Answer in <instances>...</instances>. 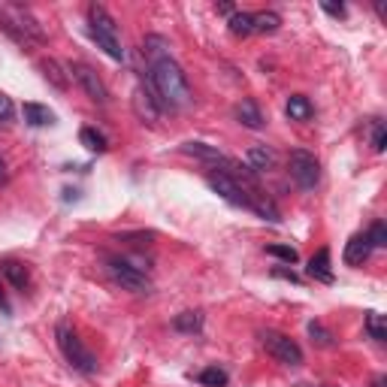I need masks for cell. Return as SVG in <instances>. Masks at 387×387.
Segmentation results:
<instances>
[{
  "instance_id": "7c38bea8",
  "label": "cell",
  "mask_w": 387,
  "mask_h": 387,
  "mask_svg": "<svg viewBox=\"0 0 387 387\" xmlns=\"http://www.w3.org/2000/svg\"><path fill=\"white\" fill-rule=\"evenodd\" d=\"M369 252H373L369 239L363 236V233H357V236H351L348 239V245H345V263L348 267H360V263L369 257Z\"/></svg>"
},
{
  "instance_id": "9a60e30c",
  "label": "cell",
  "mask_w": 387,
  "mask_h": 387,
  "mask_svg": "<svg viewBox=\"0 0 387 387\" xmlns=\"http://www.w3.org/2000/svg\"><path fill=\"white\" fill-rule=\"evenodd\" d=\"M21 115H25V121H27V124H34V127L55 124V112H52L49 106H43V103H25Z\"/></svg>"
},
{
  "instance_id": "d590c367",
  "label": "cell",
  "mask_w": 387,
  "mask_h": 387,
  "mask_svg": "<svg viewBox=\"0 0 387 387\" xmlns=\"http://www.w3.org/2000/svg\"><path fill=\"white\" fill-rule=\"evenodd\" d=\"M302 387H306V384H302Z\"/></svg>"
},
{
  "instance_id": "d6a6232c",
  "label": "cell",
  "mask_w": 387,
  "mask_h": 387,
  "mask_svg": "<svg viewBox=\"0 0 387 387\" xmlns=\"http://www.w3.org/2000/svg\"><path fill=\"white\" fill-rule=\"evenodd\" d=\"M0 312H3V315H10V312H12V309H10V300H6V294H3V291H0Z\"/></svg>"
},
{
  "instance_id": "ba28073f",
  "label": "cell",
  "mask_w": 387,
  "mask_h": 387,
  "mask_svg": "<svg viewBox=\"0 0 387 387\" xmlns=\"http://www.w3.org/2000/svg\"><path fill=\"white\" fill-rule=\"evenodd\" d=\"M67 70H70V76H73V79L79 82L82 88H85V94H88L94 103H109V88L103 85V79H100V76H97V70H94V67L82 64V60H73V64L67 67Z\"/></svg>"
},
{
  "instance_id": "836d02e7",
  "label": "cell",
  "mask_w": 387,
  "mask_h": 387,
  "mask_svg": "<svg viewBox=\"0 0 387 387\" xmlns=\"http://www.w3.org/2000/svg\"><path fill=\"white\" fill-rule=\"evenodd\" d=\"M218 12H224V15H233V6H230V3H218Z\"/></svg>"
},
{
  "instance_id": "1f68e13d",
  "label": "cell",
  "mask_w": 387,
  "mask_h": 387,
  "mask_svg": "<svg viewBox=\"0 0 387 387\" xmlns=\"http://www.w3.org/2000/svg\"><path fill=\"white\" fill-rule=\"evenodd\" d=\"M272 276H276V278H287V282H294V285L300 282V278H297V272H294V269H282V267H276V269H272Z\"/></svg>"
},
{
  "instance_id": "9c48e42d",
  "label": "cell",
  "mask_w": 387,
  "mask_h": 387,
  "mask_svg": "<svg viewBox=\"0 0 387 387\" xmlns=\"http://www.w3.org/2000/svg\"><path fill=\"white\" fill-rule=\"evenodd\" d=\"M206 185H209L218 197H224L227 203L248 209V194H245V188H242L233 176H227V173H221V170H212L209 176H206Z\"/></svg>"
},
{
  "instance_id": "5b68a950",
  "label": "cell",
  "mask_w": 387,
  "mask_h": 387,
  "mask_svg": "<svg viewBox=\"0 0 387 387\" xmlns=\"http://www.w3.org/2000/svg\"><path fill=\"white\" fill-rule=\"evenodd\" d=\"M261 345L267 348L269 357L278 360L282 366H300L302 363V348L294 342L291 336H285V333H276V330L261 333Z\"/></svg>"
},
{
  "instance_id": "4dcf8cb0",
  "label": "cell",
  "mask_w": 387,
  "mask_h": 387,
  "mask_svg": "<svg viewBox=\"0 0 387 387\" xmlns=\"http://www.w3.org/2000/svg\"><path fill=\"white\" fill-rule=\"evenodd\" d=\"M321 10L330 12V15H336V19H342V15H345V6H342V3H330V0H324Z\"/></svg>"
},
{
  "instance_id": "44dd1931",
  "label": "cell",
  "mask_w": 387,
  "mask_h": 387,
  "mask_svg": "<svg viewBox=\"0 0 387 387\" xmlns=\"http://www.w3.org/2000/svg\"><path fill=\"white\" fill-rule=\"evenodd\" d=\"M252 25H254V34H276L282 19L276 12H254L252 15Z\"/></svg>"
},
{
  "instance_id": "52a82bcc",
  "label": "cell",
  "mask_w": 387,
  "mask_h": 387,
  "mask_svg": "<svg viewBox=\"0 0 387 387\" xmlns=\"http://www.w3.org/2000/svg\"><path fill=\"white\" fill-rule=\"evenodd\" d=\"M106 272H109V276L115 278L121 287H127V291H133V294H148V291H151V282H148L146 269L133 267L131 261L109 257V261H106Z\"/></svg>"
},
{
  "instance_id": "277c9868",
  "label": "cell",
  "mask_w": 387,
  "mask_h": 387,
  "mask_svg": "<svg viewBox=\"0 0 387 387\" xmlns=\"http://www.w3.org/2000/svg\"><path fill=\"white\" fill-rule=\"evenodd\" d=\"M58 345H60V351H64V357H67V363H70L73 369H79L82 375L97 373V357L88 351L85 345H82V339L76 336L67 324H58Z\"/></svg>"
},
{
  "instance_id": "7a4b0ae2",
  "label": "cell",
  "mask_w": 387,
  "mask_h": 387,
  "mask_svg": "<svg viewBox=\"0 0 387 387\" xmlns=\"http://www.w3.org/2000/svg\"><path fill=\"white\" fill-rule=\"evenodd\" d=\"M0 27L12 36L15 43H45V30L43 25L34 19V12L25 10L19 3H0Z\"/></svg>"
},
{
  "instance_id": "d6986e66",
  "label": "cell",
  "mask_w": 387,
  "mask_h": 387,
  "mask_svg": "<svg viewBox=\"0 0 387 387\" xmlns=\"http://www.w3.org/2000/svg\"><path fill=\"white\" fill-rule=\"evenodd\" d=\"M173 327L179 333H200L203 330V315L200 312H181L173 318Z\"/></svg>"
},
{
  "instance_id": "5bb4252c",
  "label": "cell",
  "mask_w": 387,
  "mask_h": 387,
  "mask_svg": "<svg viewBox=\"0 0 387 387\" xmlns=\"http://www.w3.org/2000/svg\"><path fill=\"white\" fill-rule=\"evenodd\" d=\"M0 272L10 278L12 287H19V291H27L30 276H27V267H25L21 261H0Z\"/></svg>"
},
{
  "instance_id": "83f0119b",
  "label": "cell",
  "mask_w": 387,
  "mask_h": 387,
  "mask_svg": "<svg viewBox=\"0 0 387 387\" xmlns=\"http://www.w3.org/2000/svg\"><path fill=\"white\" fill-rule=\"evenodd\" d=\"M267 254L282 257L285 263H297V248H291V245H269V248H267Z\"/></svg>"
},
{
  "instance_id": "f1b7e54d",
  "label": "cell",
  "mask_w": 387,
  "mask_h": 387,
  "mask_svg": "<svg viewBox=\"0 0 387 387\" xmlns=\"http://www.w3.org/2000/svg\"><path fill=\"white\" fill-rule=\"evenodd\" d=\"M387 146V131H384V124L382 121H373V148L375 151H384Z\"/></svg>"
},
{
  "instance_id": "f546056e",
  "label": "cell",
  "mask_w": 387,
  "mask_h": 387,
  "mask_svg": "<svg viewBox=\"0 0 387 387\" xmlns=\"http://www.w3.org/2000/svg\"><path fill=\"white\" fill-rule=\"evenodd\" d=\"M12 115H15V106H12V100H10L6 94H0V124H10Z\"/></svg>"
},
{
  "instance_id": "ffe728a7",
  "label": "cell",
  "mask_w": 387,
  "mask_h": 387,
  "mask_svg": "<svg viewBox=\"0 0 387 387\" xmlns=\"http://www.w3.org/2000/svg\"><path fill=\"white\" fill-rule=\"evenodd\" d=\"M40 70H43V76H45V79H49L58 91H67V73H64V67H60L58 60H43Z\"/></svg>"
},
{
  "instance_id": "3957f363",
  "label": "cell",
  "mask_w": 387,
  "mask_h": 387,
  "mask_svg": "<svg viewBox=\"0 0 387 387\" xmlns=\"http://www.w3.org/2000/svg\"><path fill=\"white\" fill-rule=\"evenodd\" d=\"M88 30L94 36V43L109 55L112 60H124V49H121V36H118V25L100 3L88 6Z\"/></svg>"
},
{
  "instance_id": "e575fe53",
  "label": "cell",
  "mask_w": 387,
  "mask_h": 387,
  "mask_svg": "<svg viewBox=\"0 0 387 387\" xmlns=\"http://www.w3.org/2000/svg\"><path fill=\"white\" fill-rule=\"evenodd\" d=\"M6 176V164H3V157H0V179Z\"/></svg>"
},
{
  "instance_id": "30bf717a",
  "label": "cell",
  "mask_w": 387,
  "mask_h": 387,
  "mask_svg": "<svg viewBox=\"0 0 387 387\" xmlns=\"http://www.w3.org/2000/svg\"><path fill=\"white\" fill-rule=\"evenodd\" d=\"M133 112L146 121V124H155V121L161 118V103H157L151 85H140L133 91Z\"/></svg>"
},
{
  "instance_id": "e0dca14e",
  "label": "cell",
  "mask_w": 387,
  "mask_h": 387,
  "mask_svg": "<svg viewBox=\"0 0 387 387\" xmlns=\"http://www.w3.org/2000/svg\"><path fill=\"white\" fill-rule=\"evenodd\" d=\"M315 115V106L309 97H302V94H294L291 100H287V118H294V121H309Z\"/></svg>"
},
{
  "instance_id": "7402d4cb",
  "label": "cell",
  "mask_w": 387,
  "mask_h": 387,
  "mask_svg": "<svg viewBox=\"0 0 387 387\" xmlns=\"http://www.w3.org/2000/svg\"><path fill=\"white\" fill-rule=\"evenodd\" d=\"M79 142L88 151H97V155H103V151H106V136L97 133L94 127H82V131H79Z\"/></svg>"
},
{
  "instance_id": "ac0fdd59",
  "label": "cell",
  "mask_w": 387,
  "mask_h": 387,
  "mask_svg": "<svg viewBox=\"0 0 387 387\" xmlns=\"http://www.w3.org/2000/svg\"><path fill=\"white\" fill-rule=\"evenodd\" d=\"M188 151V155H194V157H200V161H209V164H221L227 155H221V151H218L215 146H206V142H185V146H181Z\"/></svg>"
},
{
  "instance_id": "cb8c5ba5",
  "label": "cell",
  "mask_w": 387,
  "mask_h": 387,
  "mask_svg": "<svg viewBox=\"0 0 387 387\" xmlns=\"http://www.w3.org/2000/svg\"><path fill=\"white\" fill-rule=\"evenodd\" d=\"M197 382H200L203 387H227V373L224 369H218V366H209V369H203L200 375H197Z\"/></svg>"
},
{
  "instance_id": "8992f818",
  "label": "cell",
  "mask_w": 387,
  "mask_h": 387,
  "mask_svg": "<svg viewBox=\"0 0 387 387\" xmlns=\"http://www.w3.org/2000/svg\"><path fill=\"white\" fill-rule=\"evenodd\" d=\"M287 173H291V179L297 181V188L302 191H312V188L321 181V164H318L315 155H309V151H291V157H287Z\"/></svg>"
},
{
  "instance_id": "2e32d148",
  "label": "cell",
  "mask_w": 387,
  "mask_h": 387,
  "mask_svg": "<svg viewBox=\"0 0 387 387\" xmlns=\"http://www.w3.org/2000/svg\"><path fill=\"white\" fill-rule=\"evenodd\" d=\"M236 118L248 127V131H261L263 127V115H261V109H257L254 100H242L236 106Z\"/></svg>"
},
{
  "instance_id": "4fadbf2b",
  "label": "cell",
  "mask_w": 387,
  "mask_h": 387,
  "mask_svg": "<svg viewBox=\"0 0 387 387\" xmlns=\"http://www.w3.org/2000/svg\"><path fill=\"white\" fill-rule=\"evenodd\" d=\"M309 276L315 278V282H324V285H333V269H330V252L327 248H321L312 261H309Z\"/></svg>"
},
{
  "instance_id": "603a6c76",
  "label": "cell",
  "mask_w": 387,
  "mask_h": 387,
  "mask_svg": "<svg viewBox=\"0 0 387 387\" xmlns=\"http://www.w3.org/2000/svg\"><path fill=\"white\" fill-rule=\"evenodd\" d=\"M366 333L375 339V342H387V324H384V315L366 312Z\"/></svg>"
},
{
  "instance_id": "d4e9b609",
  "label": "cell",
  "mask_w": 387,
  "mask_h": 387,
  "mask_svg": "<svg viewBox=\"0 0 387 387\" xmlns=\"http://www.w3.org/2000/svg\"><path fill=\"white\" fill-rule=\"evenodd\" d=\"M230 30H233L236 36H248V34H254L252 12H233V15H230Z\"/></svg>"
},
{
  "instance_id": "4316f807",
  "label": "cell",
  "mask_w": 387,
  "mask_h": 387,
  "mask_svg": "<svg viewBox=\"0 0 387 387\" xmlns=\"http://www.w3.org/2000/svg\"><path fill=\"white\" fill-rule=\"evenodd\" d=\"M369 245L373 248H384L387 245V227H384V221H375L373 227H369Z\"/></svg>"
},
{
  "instance_id": "484cf974",
  "label": "cell",
  "mask_w": 387,
  "mask_h": 387,
  "mask_svg": "<svg viewBox=\"0 0 387 387\" xmlns=\"http://www.w3.org/2000/svg\"><path fill=\"white\" fill-rule=\"evenodd\" d=\"M309 336H312V342H315V345H321V348H330V345H333V333H330V330H324L318 321L309 324Z\"/></svg>"
},
{
  "instance_id": "8fae6325",
  "label": "cell",
  "mask_w": 387,
  "mask_h": 387,
  "mask_svg": "<svg viewBox=\"0 0 387 387\" xmlns=\"http://www.w3.org/2000/svg\"><path fill=\"white\" fill-rule=\"evenodd\" d=\"M248 161V170L252 173H269L272 166H276V151L267 148V146H252L245 155Z\"/></svg>"
},
{
  "instance_id": "6da1fadb",
  "label": "cell",
  "mask_w": 387,
  "mask_h": 387,
  "mask_svg": "<svg viewBox=\"0 0 387 387\" xmlns=\"http://www.w3.org/2000/svg\"><path fill=\"white\" fill-rule=\"evenodd\" d=\"M148 85L155 91L157 103L170 106V109H185V106H191V100H194L185 73H181V67L173 58H161L151 64Z\"/></svg>"
}]
</instances>
